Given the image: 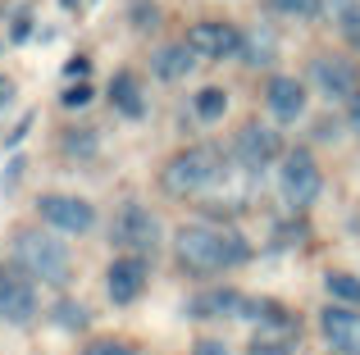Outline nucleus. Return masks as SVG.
Here are the masks:
<instances>
[{
  "label": "nucleus",
  "mask_w": 360,
  "mask_h": 355,
  "mask_svg": "<svg viewBox=\"0 0 360 355\" xmlns=\"http://www.w3.org/2000/svg\"><path fill=\"white\" fill-rule=\"evenodd\" d=\"M14 255H18V264H23L27 274L41 278V283H51V287H64V283H69V274H73L69 246L55 241V237H46V232H18Z\"/></svg>",
  "instance_id": "7ed1b4c3"
},
{
  "label": "nucleus",
  "mask_w": 360,
  "mask_h": 355,
  "mask_svg": "<svg viewBox=\"0 0 360 355\" xmlns=\"http://www.w3.org/2000/svg\"><path fill=\"white\" fill-rule=\"evenodd\" d=\"M224 109H229V96H224V87H205V91H196V119L214 123V119H224Z\"/></svg>",
  "instance_id": "412c9836"
},
{
  "label": "nucleus",
  "mask_w": 360,
  "mask_h": 355,
  "mask_svg": "<svg viewBox=\"0 0 360 355\" xmlns=\"http://www.w3.org/2000/svg\"><path fill=\"white\" fill-rule=\"evenodd\" d=\"M27 23H32V18H27V14H18V23H14V36H18V41H23V36L32 32V27H27Z\"/></svg>",
  "instance_id": "2f4dec72"
},
{
  "label": "nucleus",
  "mask_w": 360,
  "mask_h": 355,
  "mask_svg": "<svg viewBox=\"0 0 360 355\" xmlns=\"http://www.w3.org/2000/svg\"><path fill=\"white\" fill-rule=\"evenodd\" d=\"M192 355H233L229 347H224V342H196V351Z\"/></svg>",
  "instance_id": "c85d7f7f"
},
{
  "label": "nucleus",
  "mask_w": 360,
  "mask_h": 355,
  "mask_svg": "<svg viewBox=\"0 0 360 355\" xmlns=\"http://www.w3.org/2000/svg\"><path fill=\"white\" fill-rule=\"evenodd\" d=\"M196 319H242L246 314V296L233 292V287H214V292H201L192 301Z\"/></svg>",
  "instance_id": "4468645a"
},
{
  "label": "nucleus",
  "mask_w": 360,
  "mask_h": 355,
  "mask_svg": "<svg viewBox=\"0 0 360 355\" xmlns=\"http://www.w3.org/2000/svg\"><path fill=\"white\" fill-rule=\"evenodd\" d=\"M64 151H69V155H91V151H96V137H91V128H73V133L64 137Z\"/></svg>",
  "instance_id": "b1692460"
},
{
  "label": "nucleus",
  "mask_w": 360,
  "mask_h": 355,
  "mask_svg": "<svg viewBox=\"0 0 360 355\" xmlns=\"http://www.w3.org/2000/svg\"><path fill=\"white\" fill-rule=\"evenodd\" d=\"M183 41L196 51V60H233V55H242V32L233 23H219V18L192 23Z\"/></svg>",
  "instance_id": "423d86ee"
},
{
  "label": "nucleus",
  "mask_w": 360,
  "mask_h": 355,
  "mask_svg": "<svg viewBox=\"0 0 360 355\" xmlns=\"http://www.w3.org/2000/svg\"><path fill=\"white\" fill-rule=\"evenodd\" d=\"M238 164L242 169H264L269 160H278L283 155V142H278V133L274 128H264V123H246L242 133H238Z\"/></svg>",
  "instance_id": "9b49d317"
},
{
  "label": "nucleus",
  "mask_w": 360,
  "mask_h": 355,
  "mask_svg": "<svg viewBox=\"0 0 360 355\" xmlns=\"http://www.w3.org/2000/svg\"><path fill=\"white\" fill-rule=\"evenodd\" d=\"M115 241L128 246L132 255H146V250H155V241H160V219L146 210V205H123L119 219H115Z\"/></svg>",
  "instance_id": "0eeeda50"
},
{
  "label": "nucleus",
  "mask_w": 360,
  "mask_h": 355,
  "mask_svg": "<svg viewBox=\"0 0 360 355\" xmlns=\"http://www.w3.org/2000/svg\"><path fill=\"white\" fill-rule=\"evenodd\" d=\"M105 292H110V301H115V305H132L141 292H146V260H141V255L115 260L110 274H105Z\"/></svg>",
  "instance_id": "f8f14e48"
},
{
  "label": "nucleus",
  "mask_w": 360,
  "mask_h": 355,
  "mask_svg": "<svg viewBox=\"0 0 360 355\" xmlns=\"http://www.w3.org/2000/svg\"><path fill=\"white\" fill-rule=\"evenodd\" d=\"M319 187H324V178H319V164L310 151H288L283 155V169H278V192L288 205H310L319 196Z\"/></svg>",
  "instance_id": "39448f33"
},
{
  "label": "nucleus",
  "mask_w": 360,
  "mask_h": 355,
  "mask_svg": "<svg viewBox=\"0 0 360 355\" xmlns=\"http://www.w3.org/2000/svg\"><path fill=\"white\" fill-rule=\"evenodd\" d=\"M324 287H328V296L333 301H342V305H360V278L356 274H324Z\"/></svg>",
  "instance_id": "6ab92c4d"
},
{
  "label": "nucleus",
  "mask_w": 360,
  "mask_h": 355,
  "mask_svg": "<svg viewBox=\"0 0 360 355\" xmlns=\"http://www.w3.org/2000/svg\"><path fill=\"white\" fill-rule=\"evenodd\" d=\"M319 333L328 337V347H333V351L360 355V314H356V305L333 301L324 314H319Z\"/></svg>",
  "instance_id": "9d476101"
},
{
  "label": "nucleus",
  "mask_w": 360,
  "mask_h": 355,
  "mask_svg": "<svg viewBox=\"0 0 360 355\" xmlns=\"http://www.w3.org/2000/svg\"><path fill=\"white\" fill-rule=\"evenodd\" d=\"M87 355H132V347H123V342H96V347H87Z\"/></svg>",
  "instance_id": "bb28decb"
},
{
  "label": "nucleus",
  "mask_w": 360,
  "mask_h": 355,
  "mask_svg": "<svg viewBox=\"0 0 360 355\" xmlns=\"http://www.w3.org/2000/svg\"><path fill=\"white\" fill-rule=\"evenodd\" d=\"M310 73H315L319 91H324L328 100H352L360 91V69L352 60H342V55H319V60L310 64Z\"/></svg>",
  "instance_id": "1a4fd4ad"
},
{
  "label": "nucleus",
  "mask_w": 360,
  "mask_h": 355,
  "mask_svg": "<svg viewBox=\"0 0 360 355\" xmlns=\"http://www.w3.org/2000/svg\"><path fill=\"white\" fill-rule=\"evenodd\" d=\"M9 96H14V82H9L5 73H0V105H9Z\"/></svg>",
  "instance_id": "7c9ffc66"
},
{
  "label": "nucleus",
  "mask_w": 360,
  "mask_h": 355,
  "mask_svg": "<svg viewBox=\"0 0 360 355\" xmlns=\"http://www.w3.org/2000/svg\"><path fill=\"white\" fill-rule=\"evenodd\" d=\"M274 9L306 23V18H319V14H324V0H274Z\"/></svg>",
  "instance_id": "4be33fe9"
},
{
  "label": "nucleus",
  "mask_w": 360,
  "mask_h": 355,
  "mask_svg": "<svg viewBox=\"0 0 360 355\" xmlns=\"http://www.w3.org/2000/svg\"><path fill=\"white\" fill-rule=\"evenodd\" d=\"M110 100H115V109H119V114H128V119H141V114H146V100H141V87H137V78H132L128 69L110 78Z\"/></svg>",
  "instance_id": "f3484780"
},
{
  "label": "nucleus",
  "mask_w": 360,
  "mask_h": 355,
  "mask_svg": "<svg viewBox=\"0 0 360 355\" xmlns=\"http://www.w3.org/2000/svg\"><path fill=\"white\" fill-rule=\"evenodd\" d=\"M5 292H9V274L0 269V301H5Z\"/></svg>",
  "instance_id": "473e14b6"
},
{
  "label": "nucleus",
  "mask_w": 360,
  "mask_h": 355,
  "mask_svg": "<svg viewBox=\"0 0 360 355\" xmlns=\"http://www.w3.org/2000/svg\"><path fill=\"white\" fill-rule=\"evenodd\" d=\"M37 314V292H32V283H23V278H9V292H5V301H0V319L5 323H27Z\"/></svg>",
  "instance_id": "2eb2a0df"
},
{
  "label": "nucleus",
  "mask_w": 360,
  "mask_h": 355,
  "mask_svg": "<svg viewBox=\"0 0 360 355\" xmlns=\"http://www.w3.org/2000/svg\"><path fill=\"white\" fill-rule=\"evenodd\" d=\"M41 219L51 223V228L60 232H87L91 223H96V210H91V201H82V196H64V192H51L41 196Z\"/></svg>",
  "instance_id": "6e6552de"
},
{
  "label": "nucleus",
  "mask_w": 360,
  "mask_h": 355,
  "mask_svg": "<svg viewBox=\"0 0 360 355\" xmlns=\"http://www.w3.org/2000/svg\"><path fill=\"white\" fill-rule=\"evenodd\" d=\"M347 119H352V133L360 137V91L352 96V109H347Z\"/></svg>",
  "instance_id": "c756f323"
},
{
  "label": "nucleus",
  "mask_w": 360,
  "mask_h": 355,
  "mask_svg": "<svg viewBox=\"0 0 360 355\" xmlns=\"http://www.w3.org/2000/svg\"><path fill=\"white\" fill-rule=\"evenodd\" d=\"M64 73H69V78H87V73H91V60H82V55H78V60L64 64Z\"/></svg>",
  "instance_id": "cd10ccee"
},
{
  "label": "nucleus",
  "mask_w": 360,
  "mask_h": 355,
  "mask_svg": "<svg viewBox=\"0 0 360 355\" xmlns=\"http://www.w3.org/2000/svg\"><path fill=\"white\" fill-rule=\"evenodd\" d=\"M264 105H269V114L278 119V123H297L301 114H306V87H301L297 78H269V87H264Z\"/></svg>",
  "instance_id": "ddd939ff"
},
{
  "label": "nucleus",
  "mask_w": 360,
  "mask_h": 355,
  "mask_svg": "<svg viewBox=\"0 0 360 355\" xmlns=\"http://www.w3.org/2000/svg\"><path fill=\"white\" fill-rule=\"evenodd\" d=\"M55 319H60V328H69V333L87 328V310H82L78 301H60L55 305Z\"/></svg>",
  "instance_id": "5701e85b"
},
{
  "label": "nucleus",
  "mask_w": 360,
  "mask_h": 355,
  "mask_svg": "<svg viewBox=\"0 0 360 355\" xmlns=\"http://www.w3.org/2000/svg\"><path fill=\"white\" fill-rule=\"evenodd\" d=\"M132 18H137V27H155L160 9H155V5H132Z\"/></svg>",
  "instance_id": "a878e982"
},
{
  "label": "nucleus",
  "mask_w": 360,
  "mask_h": 355,
  "mask_svg": "<svg viewBox=\"0 0 360 355\" xmlns=\"http://www.w3.org/2000/svg\"><path fill=\"white\" fill-rule=\"evenodd\" d=\"M192 64H196V51L187 41H178V46H165V51L150 60V69H155V78L178 82V78H187V73H192Z\"/></svg>",
  "instance_id": "dca6fc26"
},
{
  "label": "nucleus",
  "mask_w": 360,
  "mask_h": 355,
  "mask_svg": "<svg viewBox=\"0 0 360 355\" xmlns=\"http://www.w3.org/2000/svg\"><path fill=\"white\" fill-rule=\"evenodd\" d=\"M333 18H338V32L360 51V0H338L333 5Z\"/></svg>",
  "instance_id": "aec40b11"
},
{
  "label": "nucleus",
  "mask_w": 360,
  "mask_h": 355,
  "mask_svg": "<svg viewBox=\"0 0 360 355\" xmlns=\"http://www.w3.org/2000/svg\"><path fill=\"white\" fill-rule=\"evenodd\" d=\"M219 151H210V146H187V151H178L174 160L165 164V173H160V182H165L169 196H196L205 192L210 182H219Z\"/></svg>",
  "instance_id": "f03ea898"
},
{
  "label": "nucleus",
  "mask_w": 360,
  "mask_h": 355,
  "mask_svg": "<svg viewBox=\"0 0 360 355\" xmlns=\"http://www.w3.org/2000/svg\"><path fill=\"white\" fill-rule=\"evenodd\" d=\"M64 105H69V109H82V105H87V100H91V87H87V82H78V87H64Z\"/></svg>",
  "instance_id": "393cba45"
},
{
  "label": "nucleus",
  "mask_w": 360,
  "mask_h": 355,
  "mask_svg": "<svg viewBox=\"0 0 360 355\" xmlns=\"http://www.w3.org/2000/svg\"><path fill=\"white\" fill-rule=\"evenodd\" d=\"M178 260L192 274H224V269L246 260V241L238 232L210 228V223H192V228H178Z\"/></svg>",
  "instance_id": "f257e3e1"
},
{
  "label": "nucleus",
  "mask_w": 360,
  "mask_h": 355,
  "mask_svg": "<svg viewBox=\"0 0 360 355\" xmlns=\"http://www.w3.org/2000/svg\"><path fill=\"white\" fill-rule=\"evenodd\" d=\"M242 319H260V328L251 333V355H292L301 342V328L283 305H269V301H246V314Z\"/></svg>",
  "instance_id": "20e7f679"
},
{
  "label": "nucleus",
  "mask_w": 360,
  "mask_h": 355,
  "mask_svg": "<svg viewBox=\"0 0 360 355\" xmlns=\"http://www.w3.org/2000/svg\"><path fill=\"white\" fill-rule=\"evenodd\" d=\"M274 55H278V36H274L269 27L242 32V60L251 64V69H264V64H274Z\"/></svg>",
  "instance_id": "a211bd4d"
}]
</instances>
